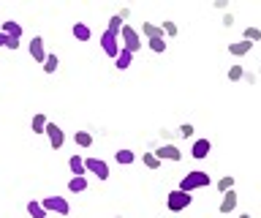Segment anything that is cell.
Returning <instances> with one entry per match:
<instances>
[{
	"label": "cell",
	"instance_id": "6da1fadb",
	"mask_svg": "<svg viewBox=\"0 0 261 218\" xmlns=\"http://www.w3.org/2000/svg\"><path fill=\"white\" fill-rule=\"evenodd\" d=\"M210 185V175L207 172H191L182 177V183H179V191L185 193H193L196 188H207Z\"/></svg>",
	"mask_w": 261,
	"mask_h": 218
},
{
	"label": "cell",
	"instance_id": "7a4b0ae2",
	"mask_svg": "<svg viewBox=\"0 0 261 218\" xmlns=\"http://www.w3.org/2000/svg\"><path fill=\"white\" fill-rule=\"evenodd\" d=\"M120 46H122V50H125V52H130V55H134L136 50H139V46H142V38H139V30L136 28H130L128 25V22H125V25H122V30H120Z\"/></svg>",
	"mask_w": 261,
	"mask_h": 218
},
{
	"label": "cell",
	"instance_id": "3957f363",
	"mask_svg": "<svg viewBox=\"0 0 261 218\" xmlns=\"http://www.w3.org/2000/svg\"><path fill=\"white\" fill-rule=\"evenodd\" d=\"M41 205H44L46 213H57V215H68L71 213V205L63 197H44V199H41Z\"/></svg>",
	"mask_w": 261,
	"mask_h": 218
},
{
	"label": "cell",
	"instance_id": "277c9868",
	"mask_svg": "<svg viewBox=\"0 0 261 218\" xmlns=\"http://www.w3.org/2000/svg\"><path fill=\"white\" fill-rule=\"evenodd\" d=\"M191 193H185V191H171L169 193V199H166V207L169 210H174V213H179V210H185V207H191Z\"/></svg>",
	"mask_w": 261,
	"mask_h": 218
},
{
	"label": "cell",
	"instance_id": "5b68a950",
	"mask_svg": "<svg viewBox=\"0 0 261 218\" xmlns=\"http://www.w3.org/2000/svg\"><path fill=\"white\" fill-rule=\"evenodd\" d=\"M101 50L114 60V58L120 55V50H122V46H120V36H114V33H109V30H103V36H101Z\"/></svg>",
	"mask_w": 261,
	"mask_h": 218
},
{
	"label": "cell",
	"instance_id": "8992f818",
	"mask_svg": "<svg viewBox=\"0 0 261 218\" xmlns=\"http://www.w3.org/2000/svg\"><path fill=\"white\" fill-rule=\"evenodd\" d=\"M85 172H93L98 180H109V164L101 158H85Z\"/></svg>",
	"mask_w": 261,
	"mask_h": 218
},
{
	"label": "cell",
	"instance_id": "52a82bcc",
	"mask_svg": "<svg viewBox=\"0 0 261 218\" xmlns=\"http://www.w3.org/2000/svg\"><path fill=\"white\" fill-rule=\"evenodd\" d=\"M44 134L49 136V148H52V150H60L63 144H65V134H63V128L57 126V123H46V131Z\"/></svg>",
	"mask_w": 261,
	"mask_h": 218
},
{
	"label": "cell",
	"instance_id": "ba28073f",
	"mask_svg": "<svg viewBox=\"0 0 261 218\" xmlns=\"http://www.w3.org/2000/svg\"><path fill=\"white\" fill-rule=\"evenodd\" d=\"M179 156H182V153H179L177 144H161V148L155 150V158L158 161H179Z\"/></svg>",
	"mask_w": 261,
	"mask_h": 218
},
{
	"label": "cell",
	"instance_id": "9c48e42d",
	"mask_svg": "<svg viewBox=\"0 0 261 218\" xmlns=\"http://www.w3.org/2000/svg\"><path fill=\"white\" fill-rule=\"evenodd\" d=\"M46 55H49V52L44 50V38H41V36H36V38L30 41V58L36 60V63H41V66H44Z\"/></svg>",
	"mask_w": 261,
	"mask_h": 218
},
{
	"label": "cell",
	"instance_id": "30bf717a",
	"mask_svg": "<svg viewBox=\"0 0 261 218\" xmlns=\"http://www.w3.org/2000/svg\"><path fill=\"white\" fill-rule=\"evenodd\" d=\"M210 150H212V142H210V139H196L193 148H191V156H193V158H207Z\"/></svg>",
	"mask_w": 261,
	"mask_h": 218
},
{
	"label": "cell",
	"instance_id": "8fae6325",
	"mask_svg": "<svg viewBox=\"0 0 261 218\" xmlns=\"http://www.w3.org/2000/svg\"><path fill=\"white\" fill-rule=\"evenodd\" d=\"M0 33H3L6 38H22V25H19V22H14V19H8V22H3Z\"/></svg>",
	"mask_w": 261,
	"mask_h": 218
},
{
	"label": "cell",
	"instance_id": "7c38bea8",
	"mask_svg": "<svg viewBox=\"0 0 261 218\" xmlns=\"http://www.w3.org/2000/svg\"><path fill=\"white\" fill-rule=\"evenodd\" d=\"M68 166H71L73 177H85V175H87V172H85V158H82V156H71V158H68Z\"/></svg>",
	"mask_w": 261,
	"mask_h": 218
},
{
	"label": "cell",
	"instance_id": "4fadbf2b",
	"mask_svg": "<svg viewBox=\"0 0 261 218\" xmlns=\"http://www.w3.org/2000/svg\"><path fill=\"white\" fill-rule=\"evenodd\" d=\"M234 207H237V193L234 191H226L223 199H220V213H231Z\"/></svg>",
	"mask_w": 261,
	"mask_h": 218
},
{
	"label": "cell",
	"instance_id": "5bb4252c",
	"mask_svg": "<svg viewBox=\"0 0 261 218\" xmlns=\"http://www.w3.org/2000/svg\"><path fill=\"white\" fill-rule=\"evenodd\" d=\"M250 41H245V38H242V41H234V44H228V52H231V55H240V58H242V55H248L250 52Z\"/></svg>",
	"mask_w": 261,
	"mask_h": 218
},
{
	"label": "cell",
	"instance_id": "9a60e30c",
	"mask_svg": "<svg viewBox=\"0 0 261 218\" xmlns=\"http://www.w3.org/2000/svg\"><path fill=\"white\" fill-rule=\"evenodd\" d=\"M71 33H73V38H76V41H90V28L85 25V22H76Z\"/></svg>",
	"mask_w": 261,
	"mask_h": 218
},
{
	"label": "cell",
	"instance_id": "2e32d148",
	"mask_svg": "<svg viewBox=\"0 0 261 218\" xmlns=\"http://www.w3.org/2000/svg\"><path fill=\"white\" fill-rule=\"evenodd\" d=\"M142 33L150 38V41H152V38H163V30H161L158 25H152V22H144V25H142Z\"/></svg>",
	"mask_w": 261,
	"mask_h": 218
},
{
	"label": "cell",
	"instance_id": "e0dca14e",
	"mask_svg": "<svg viewBox=\"0 0 261 218\" xmlns=\"http://www.w3.org/2000/svg\"><path fill=\"white\" fill-rule=\"evenodd\" d=\"M134 153H130L128 148H122V150H117L114 153V161H117V164H122V166H128V164H134Z\"/></svg>",
	"mask_w": 261,
	"mask_h": 218
},
{
	"label": "cell",
	"instance_id": "ac0fdd59",
	"mask_svg": "<svg viewBox=\"0 0 261 218\" xmlns=\"http://www.w3.org/2000/svg\"><path fill=\"white\" fill-rule=\"evenodd\" d=\"M130 60H134V55H130V52H125V50H120V55L114 58V66H117L120 71H125V68L130 66Z\"/></svg>",
	"mask_w": 261,
	"mask_h": 218
},
{
	"label": "cell",
	"instance_id": "d6986e66",
	"mask_svg": "<svg viewBox=\"0 0 261 218\" xmlns=\"http://www.w3.org/2000/svg\"><path fill=\"white\" fill-rule=\"evenodd\" d=\"M68 191H71V193H82V191H87V177H71Z\"/></svg>",
	"mask_w": 261,
	"mask_h": 218
},
{
	"label": "cell",
	"instance_id": "ffe728a7",
	"mask_svg": "<svg viewBox=\"0 0 261 218\" xmlns=\"http://www.w3.org/2000/svg\"><path fill=\"white\" fill-rule=\"evenodd\" d=\"M28 213H30V218H46V210H44V205L41 202H28Z\"/></svg>",
	"mask_w": 261,
	"mask_h": 218
},
{
	"label": "cell",
	"instance_id": "44dd1931",
	"mask_svg": "<svg viewBox=\"0 0 261 218\" xmlns=\"http://www.w3.org/2000/svg\"><path fill=\"white\" fill-rule=\"evenodd\" d=\"M73 142H76L79 148H90V144H93V134H87V131H76Z\"/></svg>",
	"mask_w": 261,
	"mask_h": 218
},
{
	"label": "cell",
	"instance_id": "7402d4cb",
	"mask_svg": "<svg viewBox=\"0 0 261 218\" xmlns=\"http://www.w3.org/2000/svg\"><path fill=\"white\" fill-rule=\"evenodd\" d=\"M46 123H49V120L44 115H36V117H33V134H44L46 131Z\"/></svg>",
	"mask_w": 261,
	"mask_h": 218
},
{
	"label": "cell",
	"instance_id": "603a6c76",
	"mask_svg": "<svg viewBox=\"0 0 261 218\" xmlns=\"http://www.w3.org/2000/svg\"><path fill=\"white\" fill-rule=\"evenodd\" d=\"M57 66H60V60H57V55H46V60H44V71L46 74H55Z\"/></svg>",
	"mask_w": 261,
	"mask_h": 218
},
{
	"label": "cell",
	"instance_id": "cb8c5ba5",
	"mask_svg": "<svg viewBox=\"0 0 261 218\" xmlns=\"http://www.w3.org/2000/svg\"><path fill=\"white\" fill-rule=\"evenodd\" d=\"M122 25H125V22H122L120 17H112V19H109V28H106V30H109V33H114V36H120Z\"/></svg>",
	"mask_w": 261,
	"mask_h": 218
},
{
	"label": "cell",
	"instance_id": "d4e9b609",
	"mask_svg": "<svg viewBox=\"0 0 261 218\" xmlns=\"http://www.w3.org/2000/svg\"><path fill=\"white\" fill-rule=\"evenodd\" d=\"M245 41H261V30L258 28H248V30H245Z\"/></svg>",
	"mask_w": 261,
	"mask_h": 218
},
{
	"label": "cell",
	"instance_id": "484cf974",
	"mask_svg": "<svg viewBox=\"0 0 261 218\" xmlns=\"http://www.w3.org/2000/svg\"><path fill=\"white\" fill-rule=\"evenodd\" d=\"M234 188V177H220V180H218V191H231Z\"/></svg>",
	"mask_w": 261,
	"mask_h": 218
},
{
	"label": "cell",
	"instance_id": "4316f807",
	"mask_svg": "<svg viewBox=\"0 0 261 218\" xmlns=\"http://www.w3.org/2000/svg\"><path fill=\"white\" fill-rule=\"evenodd\" d=\"M144 166L147 169H158L161 166V161L155 158V153H144Z\"/></svg>",
	"mask_w": 261,
	"mask_h": 218
},
{
	"label": "cell",
	"instance_id": "83f0119b",
	"mask_svg": "<svg viewBox=\"0 0 261 218\" xmlns=\"http://www.w3.org/2000/svg\"><path fill=\"white\" fill-rule=\"evenodd\" d=\"M150 50H152V52H166V38H152V41H150Z\"/></svg>",
	"mask_w": 261,
	"mask_h": 218
},
{
	"label": "cell",
	"instance_id": "f1b7e54d",
	"mask_svg": "<svg viewBox=\"0 0 261 218\" xmlns=\"http://www.w3.org/2000/svg\"><path fill=\"white\" fill-rule=\"evenodd\" d=\"M161 30H163V36H177V25H174V22H163Z\"/></svg>",
	"mask_w": 261,
	"mask_h": 218
},
{
	"label": "cell",
	"instance_id": "f546056e",
	"mask_svg": "<svg viewBox=\"0 0 261 218\" xmlns=\"http://www.w3.org/2000/svg\"><path fill=\"white\" fill-rule=\"evenodd\" d=\"M242 66H231V71H228V79H231V82H237V79H242Z\"/></svg>",
	"mask_w": 261,
	"mask_h": 218
},
{
	"label": "cell",
	"instance_id": "4dcf8cb0",
	"mask_svg": "<svg viewBox=\"0 0 261 218\" xmlns=\"http://www.w3.org/2000/svg\"><path fill=\"white\" fill-rule=\"evenodd\" d=\"M179 134H182V136H188V139H191V136H193V126H191V123L179 126Z\"/></svg>",
	"mask_w": 261,
	"mask_h": 218
},
{
	"label": "cell",
	"instance_id": "1f68e13d",
	"mask_svg": "<svg viewBox=\"0 0 261 218\" xmlns=\"http://www.w3.org/2000/svg\"><path fill=\"white\" fill-rule=\"evenodd\" d=\"M6 46L8 50H19V38H6Z\"/></svg>",
	"mask_w": 261,
	"mask_h": 218
},
{
	"label": "cell",
	"instance_id": "d6a6232c",
	"mask_svg": "<svg viewBox=\"0 0 261 218\" xmlns=\"http://www.w3.org/2000/svg\"><path fill=\"white\" fill-rule=\"evenodd\" d=\"M0 46H6V36L3 33H0Z\"/></svg>",
	"mask_w": 261,
	"mask_h": 218
}]
</instances>
